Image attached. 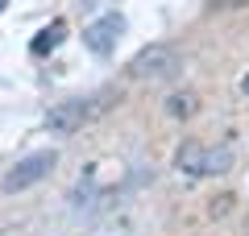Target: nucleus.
<instances>
[{
    "instance_id": "f03ea898",
    "label": "nucleus",
    "mask_w": 249,
    "mask_h": 236,
    "mask_svg": "<svg viewBox=\"0 0 249 236\" xmlns=\"http://www.w3.org/2000/svg\"><path fill=\"white\" fill-rule=\"evenodd\" d=\"M175 70H178V54L170 50V46H150V50H142L133 62H129V75L133 79H150V83L170 79Z\"/></svg>"
},
{
    "instance_id": "20e7f679",
    "label": "nucleus",
    "mask_w": 249,
    "mask_h": 236,
    "mask_svg": "<svg viewBox=\"0 0 249 236\" xmlns=\"http://www.w3.org/2000/svg\"><path fill=\"white\" fill-rule=\"evenodd\" d=\"M121 34H124V17H116V13H108V17H100V21H91L88 29H83V46H88L91 54H112L116 50V42H121Z\"/></svg>"
},
{
    "instance_id": "0eeeda50",
    "label": "nucleus",
    "mask_w": 249,
    "mask_h": 236,
    "mask_svg": "<svg viewBox=\"0 0 249 236\" xmlns=\"http://www.w3.org/2000/svg\"><path fill=\"white\" fill-rule=\"evenodd\" d=\"M166 112L170 116H191V112H196V96H187V91H183V96H170Z\"/></svg>"
},
{
    "instance_id": "39448f33",
    "label": "nucleus",
    "mask_w": 249,
    "mask_h": 236,
    "mask_svg": "<svg viewBox=\"0 0 249 236\" xmlns=\"http://www.w3.org/2000/svg\"><path fill=\"white\" fill-rule=\"evenodd\" d=\"M91 116V104L88 100H67V104L50 108V116H46V129L50 133H62V137H71V133L83 129V120Z\"/></svg>"
},
{
    "instance_id": "1a4fd4ad",
    "label": "nucleus",
    "mask_w": 249,
    "mask_h": 236,
    "mask_svg": "<svg viewBox=\"0 0 249 236\" xmlns=\"http://www.w3.org/2000/svg\"><path fill=\"white\" fill-rule=\"evenodd\" d=\"M241 91H245V96H249V75H245V79H241Z\"/></svg>"
},
{
    "instance_id": "6e6552de",
    "label": "nucleus",
    "mask_w": 249,
    "mask_h": 236,
    "mask_svg": "<svg viewBox=\"0 0 249 236\" xmlns=\"http://www.w3.org/2000/svg\"><path fill=\"white\" fill-rule=\"evenodd\" d=\"M216 4H249V0H216Z\"/></svg>"
},
{
    "instance_id": "423d86ee",
    "label": "nucleus",
    "mask_w": 249,
    "mask_h": 236,
    "mask_svg": "<svg viewBox=\"0 0 249 236\" xmlns=\"http://www.w3.org/2000/svg\"><path fill=\"white\" fill-rule=\"evenodd\" d=\"M62 42H67V21H50V25H46L42 34L29 42V54H34V58H46V54L58 50Z\"/></svg>"
},
{
    "instance_id": "7ed1b4c3",
    "label": "nucleus",
    "mask_w": 249,
    "mask_h": 236,
    "mask_svg": "<svg viewBox=\"0 0 249 236\" xmlns=\"http://www.w3.org/2000/svg\"><path fill=\"white\" fill-rule=\"evenodd\" d=\"M58 166V153L54 149H42V153H29L25 162H17V170H13L9 178H4V191H25V186L42 183L50 170Z\"/></svg>"
},
{
    "instance_id": "f257e3e1",
    "label": "nucleus",
    "mask_w": 249,
    "mask_h": 236,
    "mask_svg": "<svg viewBox=\"0 0 249 236\" xmlns=\"http://www.w3.org/2000/svg\"><path fill=\"white\" fill-rule=\"evenodd\" d=\"M178 170H187V174H224V170L232 166V149L220 145V149H204L199 141H183V149H178Z\"/></svg>"
},
{
    "instance_id": "9d476101",
    "label": "nucleus",
    "mask_w": 249,
    "mask_h": 236,
    "mask_svg": "<svg viewBox=\"0 0 249 236\" xmlns=\"http://www.w3.org/2000/svg\"><path fill=\"white\" fill-rule=\"evenodd\" d=\"M4 4H9V0H0V13H4Z\"/></svg>"
}]
</instances>
